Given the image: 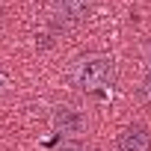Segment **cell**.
<instances>
[{
  "label": "cell",
  "instance_id": "1",
  "mask_svg": "<svg viewBox=\"0 0 151 151\" xmlns=\"http://www.w3.org/2000/svg\"><path fill=\"white\" fill-rule=\"evenodd\" d=\"M113 77H116V65L104 53H86L68 65V83L80 92H101L113 86Z\"/></svg>",
  "mask_w": 151,
  "mask_h": 151
},
{
  "label": "cell",
  "instance_id": "2",
  "mask_svg": "<svg viewBox=\"0 0 151 151\" xmlns=\"http://www.w3.org/2000/svg\"><path fill=\"white\" fill-rule=\"evenodd\" d=\"M95 6V0H50L47 9L53 15V21H59L62 27H71V24H77L83 21Z\"/></svg>",
  "mask_w": 151,
  "mask_h": 151
},
{
  "label": "cell",
  "instance_id": "3",
  "mask_svg": "<svg viewBox=\"0 0 151 151\" xmlns=\"http://www.w3.org/2000/svg\"><path fill=\"white\" fill-rule=\"evenodd\" d=\"M50 124L56 133H65V136H77L86 130V116L77 110V107H56L53 116H50Z\"/></svg>",
  "mask_w": 151,
  "mask_h": 151
},
{
  "label": "cell",
  "instance_id": "4",
  "mask_svg": "<svg viewBox=\"0 0 151 151\" xmlns=\"http://www.w3.org/2000/svg\"><path fill=\"white\" fill-rule=\"evenodd\" d=\"M116 151H151L148 127L145 124H127L116 139Z\"/></svg>",
  "mask_w": 151,
  "mask_h": 151
},
{
  "label": "cell",
  "instance_id": "5",
  "mask_svg": "<svg viewBox=\"0 0 151 151\" xmlns=\"http://www.w3.org/2000/svg\"><path fill=\"white\" fill-rule=\"evenodd\" d=\"M53 151H92L86 142H80V139H62Z\"/></svg>",
  "mask_w": 151,
  "mask_h": 151
},
{
  "label": "cell",
  "instance_id": "6",
  "mask_svg": "<svg viewBox=\"0 0 151 151\" xmlns=\"http://www.w3.org/2000/svg\"><path fill=\"white\" fill-rule=\"evenodd\" d=\"M148 71H151V47H148Z\"/></svg>",
  "mask_w": 151,
  "mask_h": 151
}]
</instances>
